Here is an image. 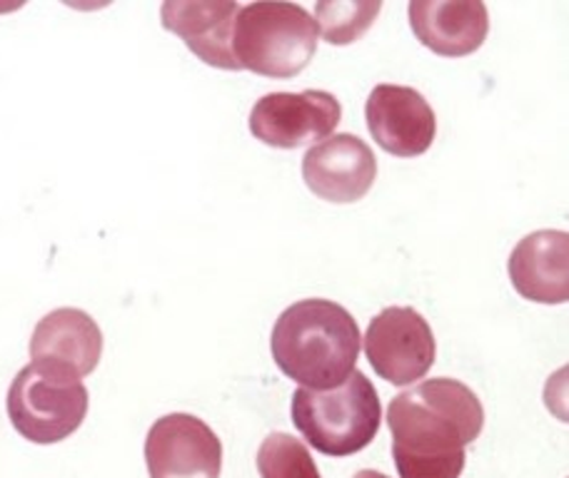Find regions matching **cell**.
<instances>
[{"label":"cell","mask_w":569,"mask_h":478,"mask_svg":"<svg viewBox=\"0 0 569 478\" xmlns=\"http://www.w3.org/2000/svg\"><path fill=\"white\" fill-rule=\"evenodd\" d=\"M292 424L315 451L345 459L375 441L382 424L378 389L360 369L328 391L292 394Z\"/></svg>","instance_id":"3"},{"label":"cell","mask_w":569,"mask_h":478,"mask_svg":"<svg viewBox=\"0 0 569 478\" xmlns=\"http://www.w3.org/2000/svg\"><path fill=\"white\" fill-rule=\"evenodd\" d=\"M388 426L400 478H460L465 449L485 429V409L470 386L440 376L395 396Z\"/></svg>","instance_id":"1"},{"label":"cell","mask_w":569,"mask_h":478,"mask_svg":"<svg viewBox=\"0 0 569 478\" xmlns=\"http://www.w3.org/2000/svg\"><path fill=\"white\" fill-rule=\"evenodd\" d=\"M352 478H390V476H388V474H380V471H375V469H362V471L355 474Z\"/></svg>","instance_id":"17"},{"label":"cell","mask_w":569,"mask_h":478,"mask_svg":"<svg viewBox=\"0 0 569 478\" xmlns=\"http://www.w3.org/2000/svg\"><path fill=\"white\" fill-rule=\"evenodd\" d=\"M103 357V332L88 312L63 307L46 314L30 337V364L40 372L86 379Z\"/></svg>","instance_id":"10"},{"label":"cell","mask_w":569,"mask_h":478,"mask_svg":"<svg viewBox=\"0 0 569 478\" xmlns=\"http://www.w3.org/2000/svg\"><path fill=\"white\" fill-rule=\"evenodd\" d=\"M258 471L260 478H322L308 446L282 431L260 444Z\"/></svg>","instance_id":"16"},{"label":"cell","mask_w":569,"mask_h":478,"mask_svg":"<svg viewBox=\"0 0 569 478\" xmlns=\"http://www.w3.org/2000/svg\"><path fill=\"white\" fill-rule=\"evenodd\" d=\"M408 18L415 38L442 58L472 55L490 33L482 0H412Z\"/></svg>","instance_id":"13"},{"label":"cell","mask_w":569,"mask_h":478,"mask_svg":"<svg viewBox=\"0 0 569 478\" xmlns=\"http://www.w3.org/2000/svg\"><path fill=\"white\" fill-rule=\"evenodd\" d=\"M150 478H220L222 444L192 414H168L150 426L146 439Z\"/></svg>","instance_id":"8"},{"label":"cell","mask_w":569,"mask_h":478,"mask_svg":"<svg viewBox=\"0 0 569 478\" xmlns=\"http://www.w3.org/2000/svg\"><path fill=\"white\" fill-rule=\"evenodd\" d=\"M365 354L375 374L395 386L425 379L437 357L430 324L412 307H388L370 322Z\"/></svg>","instance_id":"7"},{"label":"cell","mask_w":569,"mask_h":478,"mask_svg":"<svg viewBox=\"0 0 569 478\" xmlns=\"http://www.w3.org/2000/svg\"><path fill=\"white\" fill-rule=\"evenodd\" d=\"M522 299L565 304L569 299V237L562 230H537L520 240L507 262Z\"/></svg>","instance_id":"14"},{"label":"cell","mask_w":569,"mask_h":478,"mask_svg":"<svg viewBox=\"0 0 569 478\" xmlns=\"http://www.w3.org/2000/svg\"><path fill=\"white\" fill-rule=\"evenodd\" d=\"M382 10L380 0H330V3L315 6V23L322 28V35L330 45H350L360 40L375 18Z\"/></svg>","instance_id":"15"},{"label":"cell","mask_w":569,"mask_h":478,"mask_svg":"<svg viewBox=\"0 0 569 478\" xmlns=\"http://www.w3.org/2000/svg\"><path fill=\"white\" fill-rule=\"evenodd\" d=\"M318 23L302 6H240L232 30V55L240 70L262 78L288 80L300 75L318 53Z\"/></svg>","instance_id":"4"},{"label":"cell","mask_w":569,"mask_h":478,"mask_svg":"<svg viewBox=\"0 0 569 478\" xmlns=\"http://www.w3.org/2000/svg\"><path fill=\"white\" fill-rule=\"evenodd\" d=\"M342 120L340 100L325 90L268 93L250 110V132L262 145L298 150L328 140Z\"/></svg>","instance_id":"6"},{"label":"cell","mask_w":569,"mask_h":478,"mask_svg":"<svg viewBox=\"0 0 569 478\" xmlns=\"http://www.w3.org/2000/svg\"><path fill=\"white\" fill-rule=\"evenodd\" d=\"M365 120L375 142L395 157H420L437 135L435 110L408 85H378L365 105Z\"/></svg>","instance_id":"11"},{"label":"cell","mask_w":569,"mask_h":478,"mask_svg":"<svg viewBox=\"0 0 569 478\" xmlns=\"http://www.w3.org/2000/svg\"><path fill=\"white\" fill-rule=\"evenodd\" d=\"M302 180L320 200L352 205L372 190L378 160L368 142L350 132H338L305 152Z\"/></svg>","instance_id":"9"},{"label":"cell","mask_w":569,"mask_h":478,"mask_svg":"<svg viewBox=\"0 0 569 478\" xmlns=\"http://www.w3.org/2000/svg\"><path fill=\"white\" fill-rule=\"evenodd\" d=\"M240 3L226 0H168L160 8L162 28L176 33L202 63L220 70H240L232 55V30Z\"/></svg>","instance_id":"12"},{"label":"cell","mask_w":569,"mask_h":478,"mask_svg":"<svg viewBox=\"0 0 569 478\" xmlns=\"http://www.w3.org/2000/svg\"><path fill=\"white\" fill-rule=\"evenodd\" d=\"M360 329L338 302L302 299L284 309L272 327L270 349L278 369L302 389L328 391L358 369Z\"/></svg>","instance_id":"2"},{"label":"cell","mask_w":569,"mask_h":478,"mask_svg":"<svg viewBox=\"0 0 569 478\" xmlns=\"http://www.w3.org/2000/svg\"><path fill=\"white\" fill-rule=\"evenodd\" d=\"M83 382L40 372L28 364L10 384L6 409L13 429L30 444H58L80 429L88 416Z\"/></svg>","instance_id":"5"}]
</instances>
